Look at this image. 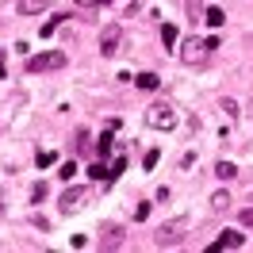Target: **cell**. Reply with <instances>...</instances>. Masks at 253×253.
Masks as SVG:
<instances>
[{"label":"cell","instance_id":"1","mask_svg":"<svg viewBox=\"0 0 253 253\" xmlns=\"http://www.w3.org/2000/svg\"><path fill=\"white\" fill-rule=\"evenodd\" d=\"M219 50V39H196V35H188L180 46H176V54H180V62L192 65V69H200V65L211 62V54Z\"/></svg>","mask_w":253,"mask_h":253},{"label":"cell","instance_id":"2","mask_svg":"<svg viewBox=\"0 0 253 253\" xmlns=\"http://www.w3.org/2000/svg\"><path fill=\"white\" fill-rule=\"evenodd\" d=\"M146 123L154 126V130H173L176 126V108L173 104H150V108H146Z\"/></svg>","mask_w":253,"mask_h":253},{"label":"cell","instance_id":"3","mask_svg":"<svg viewBox=\"0 0 253 253\" xmlns=\"http://www.w3.org/2000/svg\"><path fill=\"white\" fill-rule=\"evenodd\" d=\"M62 65H65L62 50H42V54L27 58V73H50V69H62Z\"/></svg>","mask_w":253,"mask_h":253},{"label":"cell","instance_id":"4","mask_svg":"<svg viewBox=\"0 0 253 253\" xmlns=\"http://www.w3.org/2000/svg\"><path fill=\"white\" fill-rule=\"evenodd\" d=\"M88 200H92V188H84V184H81V188H65L62 200H58V207H62L65 215H77V211L88 204Z\"/></svg>","mask_w":253,"mask_h":253},{"label":"cell","instance_id":"5","mask_svg":"<svg viewBox=\"0 0 253 253\" xmlns=\"http://www.w3.org/2000/svg\"><path fill=\"white\" fill-rule=\"evenodd\" d=\"M180 238H184V219H173V222H165V226L154 230V242H158V246H176Z\"/></svg>","mask_w":253,"mask_h":253},{"label":"cell","instance_id":"6","mask_svg":"<svg viewBox=\"0 0 253 253\" xmlns=\"http://www.w3.org/2000/svg\"><path fill=\"white\" fill-rule=\"evenodd\" d=\"M119 39H123V27H119V23H108V27L100 31V54H115V50H119Z\"/></svg>","mask_w":253,"mask_h":253},{"label":"cell","instance_id":"7","mask_svg":"<svg viewBox=\"0 0 253 253\" xmlns=\"http://www.w3.org/2000/svg\"><path fill=\"white\" fill-rule=\"evenodd\" d=\"M246 242V234H238V230H222L215 242H211V250H238Z\"/></svg>","mask_w":253,"mask_h":253},{"label":"cell","instance_id":"8","mask_svg":"<svg viewBox=\"0 0 253 253\" xmlns=\"http://www.w3.org/2000/svg\"><path fill=\"white\" fill-rule=\"evenodd\" d=\"M50 0H16V12L19 16H39V12H46Z\"/></svg>","mask_w":253,"mask_h":253},{"label":"cell","instance_id":"9","mask_svg":"<svg viewBox=\"0 0 253 253\" xmlns=\"http://www.w3.org/2000/svg\"><path fill=\"white\" fill-rule=\"evenodd\" d=\"M119 246H123V230H119V226H108L104 238H100V250H119Z\"/></svg>","mask_w":253,"mask_h":253},{"label":"cell","instance_id":"10","mask_svg":"<svg viewBox=\"0 0 253 253\" xmlns=\"http://www.w3.org/2000/svg\"><path fill=\"white\" fill-rule=\"evenodd\" d=\"M184 8H188V23H204V0H184Z\"/></svg>","mask_w":253,"mask_h":253},{"label":"cell","instance_id":"11","mask_svg":"<svg viewBox=\"0 0 253 253\" xmlns=\"http://www.w3.org/2000/svg\"><path fill=\"white\" fill-rule=\"evenodd\" d=\"M134 84H138V88H146V92H154V88L161 84V77H158V73H138V77H134Z\"/></svg>","mask_w":253,"mask_h":253},{"label":"cell","instance_id":"12","mask_svg":"<svg viewBox=\"0 0 253 253\" xmlns=\"http://www.w3.org/2000/svg\"><path fill=\"white\" fill-rule=\"evenodd\" d=\"M204 23H207V27H222V23H226V16H222V8H215V4H211V8L204 12Z\"/></svg>","mask_w":253,"mask_h":253},{"label":"cell","instance_id":"13","mask_svg":"<svg viewBox=\"0 0 253 253\" xmlns=\"http://www.w3.org/2000/svg\"><path fill=\"white\" fill-rule=\"evenodd\" d=\"M215 176H219V180H234L238 169L230 165V161H219V165H215Z\"/></svg>","mask_w":253,"mask_h":253},{"label":"cell","instance_id":"14","mask_svg":"<svg viewBox=\"0 0 253 253\" xmlns=\"http://www.w3.org/2000/svg\"><path fill=\"white\" fill-rule=\"evenodd\" d=\"M161 42H165L169 50L176 46V23H165V27H161Z\"/></svg>","mask_w":253,"mask_h":253},{"label":"cell","instance_id":"15","mask_svg":"<svg viewBox=\"0 0 253 253\" xmlns=\"http://www.w3.org/2000/svg\"><path fill=\"white\" fill-rule=\"evenodd\" d=\"M88 173H92V180H115V176H111V169H104L100 161H92V165H88Z\"/></svg>","mask_w":253,"mask_h":253},{"label":"cell","instance_id":"16","mask_svg":"<svg viewBox=\"0 0 253 253\" xmlns=\"http://www.w3.org/2000/svg\"><path fill=\"white\" fill-rule=\"evenodd\" d=\"M226 207H230V196H226V192H215V196H211V211H226Z\"/></svg>","mask_w":253,"mask_h":253},{"label":"cell","instance_id":"17","mask_svg":"<svg viewBox=\"0 0 253 253\" xmlns=\"http://www.w3.org/2000/svg\"><path fill=\"white\" fill-rule=\"evenodd\" d=\"M111 146H115V138H111V130H104L100 142H96V150H100V154H111Z\"/></svg>","mask_w":253,"mask_h":253},{"label":"cell","instance_id":"18","mask_svg":"<svg viewBox=\"0 0 253 253\" xmlns=\"http://www.w3.org/2000/svg\"><path fill=\"white\" fill-rule=\"evenodd\" d=\"M158 161H161V154H158V150H146V158H142V165H146V169H154Z\"/></svg>","mask_w":253,"mask_h":253},{"label":"cell","instance_id":"19","mask_svg":"<svg viewBox=\"0 0 253 253\" xmlns=\"http://www.w3.org/2000/svg\"><path fill=\"white\" fill-rule=\"evenodd\" d=\"M222 111H226L230 119H238V115H242V111H238V104H234V100H222Z\"/></svg>","mask_w":253,"mask_h":253},{"label":"cell","instance_id":"20","mask_svg":"<svg viewBox=\"0 0 253 253\" xmlns=\"http://www.w3.org/2000/svg\"><path fill=\"white\" fill-rule=\"evenodd\" d=\"M58 19H62V16H54V19H50V23H42V39H50V35L58 31Z\"/></svg>","mask_w":253,"mask_h":253},{"label":"cell","instance_id":"21","mask_svg":"<svg viewBox=\"0 0 253 253\" xmlns=\"http://www.w3.org/2000/svg\"><path fill=\"white\" fill-rule=\"evenodd\" d=\"M242 226H246V230H253V207H242Z\"/></svg>","mask_w":253,"mask_h":253},{"label":"cell","instance_id":"22","mask_svg":"<svg viewBox=\"0 0 253 253\" xmlns=\"http://www.w3.org/2000/svg\"><path fill=\"white\" fill-rule=\"evenodd\" d=\"M134 219H138V222L150 219V204H138V207H134Z\"/></svg>","mask_w":253,"mask_h":253},{"label":"cell","instance_id":"23","mask_svg":"<svg viewBox=\"0 0 253 253\" xmlns=\"http://www.w3.org/2000/svg\"><path fill=\"white\" fill-rule=\"evenodd\" d=\"M39 165H42V169H46V165H54V150H42V154H39Z\"/></svg>","mask_w":253,"mask_h":253},{"label":"cell","instance_id":"24","mask_svg":"<svg viewBox=\"0 0 253 253\" xmlns=\"http://www.w3.org/2000/svg\"><path fill=\"white\" fill-rule=\"evenodd\" d=\"M119 173H126V158H115V165H111V176H119Z\"/></svg>","mask_w":253,"mask_h":253},{"label":"cell","instance_id":"25","mask_svg":"<svg viewBox=\"0 0 253 253\" xmlns=\"http://www.w3.org/2000/svg\"><path fill=\"white\" fill-rule=\"evenodd\" d=\"M73 173H77V165H73V161H65V165H62V180H69Z\"/></svg>","mask_w":253,"mask_h":253},{"label":"cell","instance_id":"26","mask_svg":"<svg viewBox=\"0 0 253 253\" xmlns=\"http://www.w3.org/2000/svg\"><path fill=\"white\" fill-rule=\"evenodd\" d=\"M0 81H4V54H0Z\"/></svg>","mask_w":253,"mask_h":253},{"label":"cell","instance_id":"27","mask_svg":"<svg viewBox=\"0 0 253 253\" xmlns=\"http://www.w3.org/2000/svg\"><path fill=\"white\" fill-rule=\"evenodd\" d=\"M250 115H253V100H250Z\"/></svg>","mask_w":253,"mask_h":253},{"label":"cell","instance_id":"28","mask_svg":"<svg viewBox=\"0 0 253 253\" xmlns=\"http://www.w3.org/2000/svg\"><path fill=\"white\" fill-rule=\"evenodd\" d=\"M100 4H108V0H100Z\"/></svg>","mask_w":253,"mask_h":253}]
</instances>
